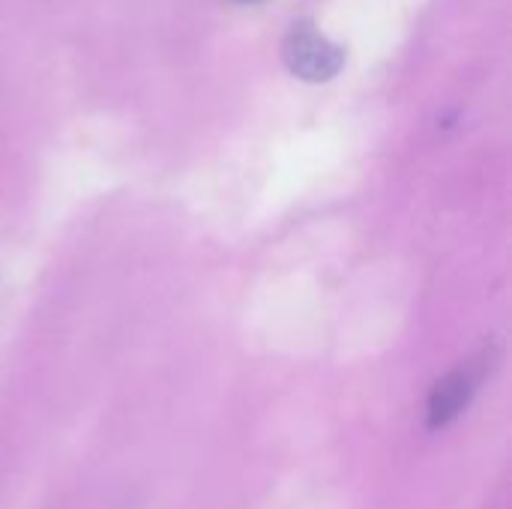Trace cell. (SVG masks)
<instances>
[{
    "instance_id": "6da1fadb",
    "label": "cell",
    "mask_w": 512,
    "mask_h": 509,
    "mask_svg": "<svg viewBox=\"0 0 512 509\" xmlns=\"http://www.w3.org/2000/svg\"><path fill=\"white\" fill-rule=\"evenodd\" d=\"M285 60L294 75H300L306 81H327L342 69L345 51L339 45H333L330 39H324L309 21H303V24L291 27L288 39H285Z\"/></svg>"
},
{
    "instance_id": "7a4b0ae2",
    "label": "cell",
    "mask_w": 512,
    "mask_h": 509,
    "mask_svg": "<svg viewBox=\"0 0 512 509\" xmlns=\"http://www.w3.org/2000/svg\"><path fill=\"white\" fill-rule=\"evenodd\" d=\"M474 390H477V375L471 369H459L444 381H438L429 399V426L444 429L447 423H453L471 402Z\"/></svg>"
}]
</instances>
